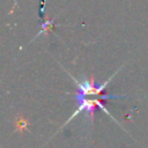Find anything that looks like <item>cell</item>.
Here are the masks:
<instances>
[{"label": "cell", "mask_w": 148, "mask_h": 148, "mask_svg": "<svg viewBox=\"0 0 148 148\" xmlns=\"http://www.w3.org/2000/svg\"><path fill=\"white\" fill-rule=\"evenodd\" d=\"M15 132H24L28 130V121L22 117V116H17L15 119Z\"/></svg>", "instance_id": "2"}, {"label": "cell", "mask_w": 148, "mask_h": 148, "mask_svg": "<svg viewBox=\"0 0 148 148\" xmlns=\"http://www.w3.org/2000/svg\"><path fill=\"white\" fill-rule=\"evenodd\" d=\"M52 27H53V20H47L45 23L42 24V29H40V31L37 34V36H39V35H42V34H47V32L51 30Z\"/></svg>", "instance_id": "3"}, {"label": "cell", "mask_w": 148, "mask_h": 148, "mask_svg": "<svg viewBox=\"0 0 148 148\" xmlns=\"http://www.w3.org/2000/svg\"><path fill=\"white\" fill-rule=\"evenodd\" d=\"M124 96H119V95H105V96H94V98H89V96H81V95H76V102H77V109L76 111H74V113L71 116V118L64 124V126H66L73 118H75L79 113L81 112H86L87 117L90 119V123L92 124L94 121V113L96 109H102L109 117H111L113 119V117L109 113V111L105 109L104 106V101L109 99V98H123ZM114 120V119H113Z\"/></svg>", "instance_id": "1"}]
</instances>
